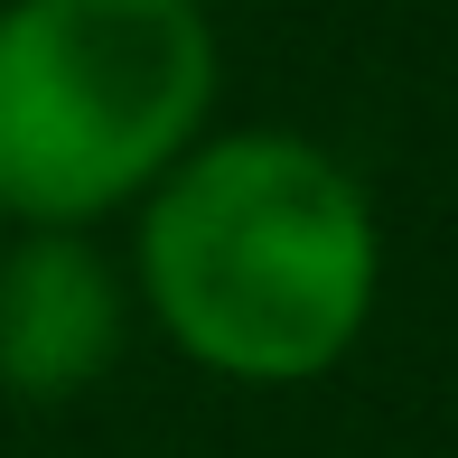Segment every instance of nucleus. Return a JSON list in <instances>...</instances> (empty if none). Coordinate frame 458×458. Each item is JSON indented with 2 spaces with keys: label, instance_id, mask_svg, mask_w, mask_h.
I'll list each match as a JSON object with an SVG mask.
<instances>
[{
  "label": "nucleus",
  "instance_id": "nucleus-1",
  "mask_svg": "<svg viewBox=\"0 0 458 458\" xmlns=\"http://www.w3.org/2000/svg\"><path fill=\"white\" fill-rule=\"evenodd\" d=\"M131 300L178 365L234 393L327 384L384 309V216L327 140L216 122L131 206Z\"/></svg>",
  "mask_w": 458,
  "mask_h": 458
},
{
  "label": "nucleus",
  "instance_id": "nucleus-3",
  "mask_svg": "<svg viewBox=\"0 0 458 458\" xmlns=\"http://www.w3.org/2000/svg\"><path fill=\"white\" fill-rule=\"evenodd\" d=\"M131 272L103 234H10L0 243V393L10 403H85L131 356Z\"/></svg>",
  "mask_w": 458,
  "mask_h": 458
},
{
  "label": "nucleus",
  "instance_id": "nucleus-2",
  "mask_svg": "<svg viewBox=\"0 0 458 458\" xmlns=\"http://www.w3.org/2000/svg\"><path fill=\"white\" fill-rule=\"evenodd\" d=\"M206 0H0V225L103 234L216 131Z\"/></svg>",
  "mask_w": 458,
  "mask_h": 458
}]
</instances>
